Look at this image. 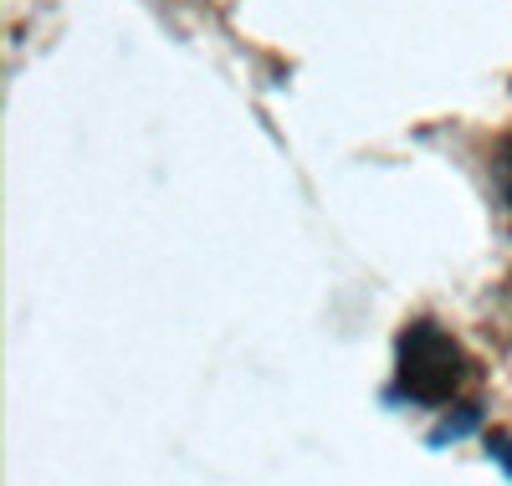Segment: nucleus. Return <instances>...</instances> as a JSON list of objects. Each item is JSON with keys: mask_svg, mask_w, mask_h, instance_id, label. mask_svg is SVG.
<instances>
[{"mask_svg": "<svg viewBox=\"0 0 512 486\" xmlns=\"http://www.w3.org/2000/svg\"><path fill=\"white\" fill-rule=\"evenodd\" d=\"M472 384H477V364L451 328H441L436 318H415V323L400 328V338H395V389L405 400H415L425 410H446V405H466Z\"/></svg>", "mask_w": 512, "mask_h": 486, "instance_id": "obj_1", "label": "nucleus"}, {"mask_svg": "<svg viewBox=\"0 0 512 486\" xmlns=\"http://www.w3.org/2000/svg\"><path fill=\"white\" fill-rule=\"evenodd\" d=\"M492 185H497V195H502V205L512 210V128L492 144Z\"/></svg>", "mask_w": 512, "mask_h": 486, "instance_id": "obj_2", "label": "nucleus"}]
</instances>
